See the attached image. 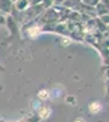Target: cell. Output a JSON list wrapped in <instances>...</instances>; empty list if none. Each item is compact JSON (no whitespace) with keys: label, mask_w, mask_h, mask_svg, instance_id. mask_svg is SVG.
<instances>
[{"label":"cell","mask_w":109,"mask_h":122,"mask_svg":"<svg viewBox=\"0 0 109 122\" xmlns=\"http://www.w3.org/2000/svg\"><path fill=\"white\" fill-rule=\"evenodd\" d=\"M41 116H42L43 118L48 117V116H49V110H48V109H42V110H41Z\"/></svg>","instance_id":"obj_2"},{"label":"cell","mask_w":109,"mask_h":122,"mask_svg":"<svg viewBox=\"0 0 109 122\" xmlns=\"http://www.w3.org/2000/svg\"><path fill=\"white\" fill-rule=\"evenodd\" d=\"M90 110L92 111V112H98V111L101 110V105L98 103H93V104L90 105Z\"/></svg>","instance_id":"obj_1"},{"label":"cell","mask_w":109,"mask_h":122,"mask_svg":"<svg viewBox=\"0 0 109 122\" xmlns=\"http://www.w3.org/2000/svg\"><path fill=\"white\" fill-rule=\"evenodd\" d=\"M39 98H41V99H45V98H48V92L42 90L41 93H39Z\"/></svg>","instance_id":"obj_3"},{"label":"cell","mask_w":109,"mask_h":122,"mask_svg":"<svg viewBox=\"0 0 109 122\" xmlns=\"http://www.w3.org/2000/svg\"><path fill=\"white\" fill-rule=\"evenodd\" d=\"M75 122H85V121H83V120H82V118H77V120H76V121H75Z\"/></svg>","instance_id":"obj_4"}]
</instances>
